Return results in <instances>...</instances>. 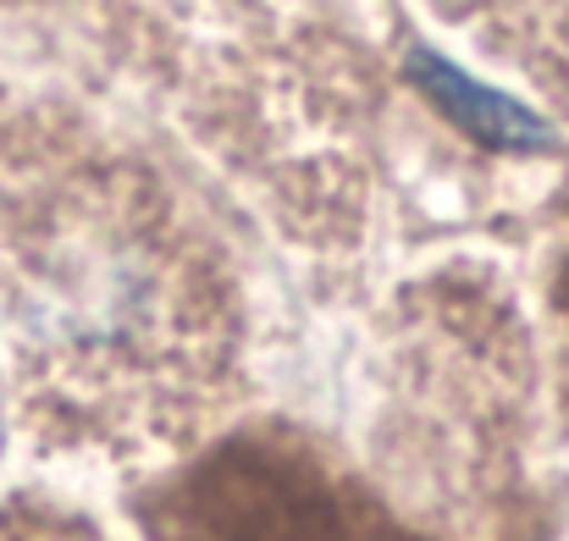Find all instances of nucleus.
<instances>
[{"label": "nucleus", "instance_id": "obj_1", "mask_svg": "<svg viewBox=\"0 0 569 541\" xmlns=\"http://www.w3.org/2000/svg\"><path fill=\"white\" fill-rule=\"evenodd\" d=\"M509 61H526L553 94L569 78V0H437Z\"/></svg>", "mask_w": 569, "mask_h": 541}, {"label": "nucleus", "instance_id": "obj_2", "mask_svg": "<svg viewBox=\"0 0 569 541\" xmlns=\"http://www.w3.org/2000/svg\"><path fill=\"white\" fill-rule=\"evenodd\" d=\"M0 541H100L89 525L33 509V503H0Z\"/></svg>", "mask_w": 569, "mask_h": 541}]
</instances>
